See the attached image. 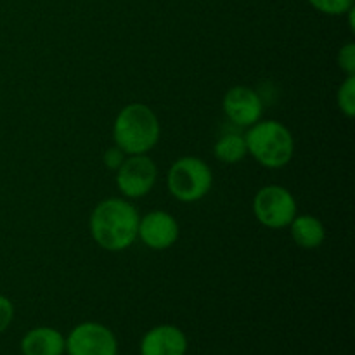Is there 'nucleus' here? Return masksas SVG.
<instances>
[{
    "label": "nucleus",
    "instance_id": "nucleus-3",
    "mask_svg": "<svg viewBox=\"0 0 355 355\" xmlns=\"http://www.w3.org/2000/svg\"><path fill=\"white\" fill-rule=\"evenodd\" d=\"M248 155L266 168H283L291 162L295 139L290 128L277 120H260L245 134Z\"/></svg>",
    "mask_w": 355,
    "mask_h": 355
},
{
    "label": "nucleus",
    "instance_id": "nucleus-7",
    "mask_svg": "<svg viewBox=\"0 0 355 355\" xmlns=\"http://www.w3.org/2000/svg\"><path fill=\"white\" fill-rule=\"evenodd\" d=\"M68 355H118L114 333L99 322H82L66 338Z\"/></svg>",
    "mask_w": 355,
    "mask_h": 355
},
{
    "label": "nucleus",
    "instance_id": "nucleus-2",
    "mask_svg": "<svg viewBox=\"0 0 355 355\" xmlns=\"http://www.w3.org/2000/svg\"><path fill=\"white\" fill-rule=\"evenodd\" d=\"M162 125L155 111L142 103L121 107L113 125L114 146L125 155H148L159 141Z\"/></svg>",
    "mask_w": 355,
    "mask_h": 355
},
{
    "label": "nucleus",
    "instance_id": "nucleus-8",
    "mask_svg": "<svg viewBox=\"0 0 355 355\" xmlns=\"http://www.w3.org/2000/svg\"><path fill=\"white\" fill-rule=\"evenodd\" d=\"M222 107L229 121L238 127L250 128L262 120L263 103L257 90L246 85H236L225 92Z\"/></svg>",
    "mask_w": 355,
    "mask_h": 355
},
{
    "label": "nucleus",
    "instance_id": "nucleus-11",
    "mask_svg": "<svg viewBox=\"0 0 355 355\" xmlns=\"http://www.w3.org/2000/svg\"><path fill=\"white\" fill-rule=\"evenodd\" d=\"M23 355H62L66 352V338L54 328L30 329L21 340Z\"/></svg>",
    "mask_w": 355,
    "mask_h": 355
},
{
    "label": "nucleus",
    "instance_id": "nucleus-9",
    "mask_svg": "<svg viewBox=\"0 0 355 355\" xmlns=\"http://www.w3.org/2000/svg\"><path fill=\"white\" fill-rule=\"evenodd\" d=\"M180 234L179 222L165 210H153L141 217L137 238L151 250H168L177 243Z\"/></svg>",
    "mask_w": 355,
    "mask_h": 355
},
{
    "label": "nucleus",
    "instance_id": "nucleus-10",
    "mask_svg": "<svg viewBox=\"0 0 355 355\" xmlns=\"http://www.w3.org/2000/svg\"><path fill=\"white\" fill-rule=\"evenodd\" d=\"M187 338L182 329L162 324L149 329L141 342V355H186Z\"/></svg>",
    "mask_w": 355,
    "mask_h": 355
},
{
    "label": "nucleus",
    "instance_id": "nucleus-17",
    "mask_svg": "<svg viewBox=\"0 0 355 355\" xmlns=\"http://www.w3.org/2000/svg\"><path fill=\"white\" fill-rule=\"evenodd\" d=\"M14 318V305L7 297L0 295V333L6 331Z\"/></svg>",
    "mask_w": 355,
    "mask_h": 355
},
{
    "label": "nucleus",
    "instance_id": "nucleus-4",
    "mask_svg": "<svg viewBox=\"0 0 355 355\" xmlns=\"http://www.w3.org/2000/svg\"><path fill=\"white\" fill-rule=\"evenodd\" d=\"M214 184V172L198 156H182L172 163L166 173L170 194L182 203H194L207 196Z\"/></svg>",
    "mask_w": 355,
    "mask_h": 355
},
{
    "label": "nucleus",
    "instance_id": "nucleus-16",
    "mask_svg": "<svg viewBox=\"0 0 355 355\" xmlns=\"http://www.w3.org/2000/svg\"><path fill=\"white\" fill-rule=\"evenodd\" d=\"M338 66L347 76H355V45L352 42L340 49Z\"/></svg>",
    "mask_w": 355,
    "mask_h": 355
},
{
    "label": "nucleus",
    "instance_id": "nucleus-12",
    "mask_svg": "<svg viewBox=\"0 0 355 355\" xmlns=\"http://www.w3.org/2000/svg\"><path fill=\"white\" fill-rule=\"evenodd\" d=\"M293 238L295 245L304 250H315L324 243L326 239V227L318 217L314 215H298L288 225Z\"/></svg>",
    "mask_w": 355,
    "mask_h": 355
},
{
    "label": "nucleus",
    "instance_id": "nucleus-14",
    "mask_svg": "<svg viewBox=\"0 0 355 355\" xmlns=\"http://www.w3.org/2000/svg\"><path fill=\"white\" fill-rule=\"evenodd\" d=\"M336 104L347 118L355 114V76H347L336 92Z\"/></svg>",
    "mask_w": 355,
    "mask_h": 355
},
{
    "label": "nucleus",
    "instance_id": "nucleus-6",
    "mask_svg": "<svg viewBox=\"0 0 355 355\" xmlns=\"http://www.w3.org/2000/svg\"><path fill=\"white\" fill-rule=\"evenodd\" d=\"M158 177L156 163L148 155H134L125 158L116 170V186L123 196L137 200L151 193Z\"/></svg>",
    "mask_w": 355,
    "mask_h": 355
},
{
    "label": "nucleus",
    "instance_id": "nucleus-13",
    "mask_svg": "<svg viewBox=\"0 0 355 355\" xmlns=\"http://www.w3.org/2000/svg\"><path fill=\"white\" fill-rule=\"evenodd\" d=\"M214 155L218 162L225 163V165H236V163H239L248 155L245 135L238 134V132L224 134L215 142Z\"/></svg>",
    "mask_w": 355,
    "mask_h": 355
},
{
    "label": "nucleus",
    "instance_id": "nucleus-15",
    "mask_svg": "<svg viewBox=\"0 0 355 355\" xmlns=\"http://www.w3.org/2000/svg\"><path fill=\"white\" fill-rule=\"evenodd\" d=\"M309 3L322 14L342 16V14H347L350 9H354L355 0H309Z\"/></svg>",
    "mask_w": 355,
    "mask_h": 355
},
{
    "label": "nucleus",
    "instance_id": "nucleus-18",
    "mask_svg": "<svg viewBox=\"0 0 355 355\" xmlns=\"http://www.w3.org/2000/svg\"><path fill=\"white\" fill-rule=\"evenodd\" d=\"M123 162H125V153L121 151L120 148H116V146H113V148H110L106 153H104V165H106L107 168L118 170Z\"/></svg>",
    "mask_w": 355,
    "mask_h": 355
},
{
    "label": "nucleus",
    "instance_id": "nucleus-1",
    "mask_svg": "<svg viewBox=\"0 0 355 355\" xmlns=\"http://www.w3.org/2000/svg\"><path fill=\"white\" fill-rule=\"evenodd\" d=\"M141 215L121 198H107L96 205L90 215L92 239L107 252H123L137 239Z\"/></svg>",
    "mask_w": 355,
    "mask_h": 355
},
{
    "label": "nucleus",
    "instance_id": "nucleus-5",
    "mask_svg": "<svg viewBox=\"0 0 355 355\" xmlns=\"http://www.w3.org/2000/svg\"><path fill=\"white\" fill-rule=\"evenodd\" d=\"M253 214L266 227L284 229L297 217V201L284 186L269 184L253 198Z\"/></svg>",
    "mask_w": 355,
    "mask_h": 355
}]
</instances>
